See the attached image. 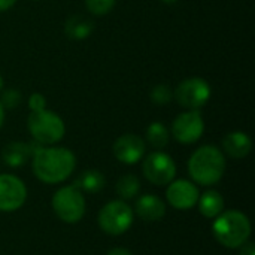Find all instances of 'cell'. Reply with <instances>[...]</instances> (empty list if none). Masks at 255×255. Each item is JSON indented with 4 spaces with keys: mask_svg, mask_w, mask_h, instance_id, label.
I'll use <instances>...</instances> for the list:
<instances>
[{
    "mask_svg": "<svg viewBox=\"0 0 255 255\" xmlns=\"http://www.w3.org/2000/svg\"><path fill=\"white\" fill-rule=\"evenodd\" d=\"M28 108L31 109V112H37V111H43L46 109V100L43 97V94L40 93H33L28 99Z\"/></svg>",
    "mask_w": 255,
    "mask_h": 255,
    "instance_id": "24",
    "label": "cell"
},
{
    "mask_svg": "<svg viewBox=\"0 0 255 255\" xmlns=\"http://www.w3.org/2000/svg\"><path fill=\"white\" fill-rule=\"evenodd\" d=\"M76 157L63 146L37 145L31 155V169L34 176L43 184L64 182L75 172Z\"/></svg>",
    "mask_w": 255,
    "mask_h": 255,
    "instance_id": "1",
    "label": "cell"
},
{
    "mask_svg": "<svg viewBox=\"0 0 255 255\" xmlns=\"http://www.w3.org/2000/svg\"><path fill=\"white\" fill-rule=\"evenodd\" d=\"M22 100V94L19 90H15V88H7L1 93V97H0V103L3 106V109H15L16 106H19Z\"/></svg>",
    "mask_w": 255,
    "mask_h": 255,
    "instance_id": "23",
    "label": "cell"
},
{
    "mask_svg": "<svg viewBox=\"0 0 255 255\" xmlns=\"http://www.w3.org/2000/svg\"><path fill=\"white\" fill-rule=\"evenodd\" d=\"M211 93L212 91L209 82L203 78L196 76L179 82V85L173 91V97L181 106L190 111H199L209 102Z\"/></svg>",
    "mask_w": 255,
    "mask_h": 255,
    "instance_id": "8",
    "label": "cell"
},
{
    "mask_svg": "<svg viewBox=\"0 0 255 255\" xmlns=\"http://www.w3.org/2000/svg\"><path fill=\"white\" fill-rule=\"evenodd\" d=\"M239 250H241V255H255V247L251 241L245 242Z\"/></svg>",
    "mask_w": 255,
    "mask_h": 255,
    "instance_id": "25",
    "label": "cell"
},
{
    "mask_svg": "<svg viewBox=\"0 0 255 255\" xmlns=\"http://www.w3.org/2000/svg\"><path fill=\"white\" fill-rule=\"evenodd\" d=\"M251 221L250 218L238 211H223L212 223V235L220 245L229 250H239L251 238Z\"/></svg>",
    "mask_w": 255,
    "mask_h": 255,
    "instance_id": "3",
    "label": "cell"
},
{
    "mask_svg": "<svg viewBox=\"0 0 255 255\" xmlns=\"http://www.w3.org/2000/svg\"><path fill=\"white\" fill-rule=\"evenodd\" d=\"M205 131V121L199 111H185L179 114L172 124L173 137L184 145L196 143Z\"/></svg>",
    "mask_w": 255,
    "mask_h": 255,
    "instance_id": "9",
    "label": "cell"
},
{
    "mask_svg": "<svg viewBox=\"0 0 255 255\" xmlns=\"http://www.w3.org/2000/svg\"><path fill=\"white\" fill-rule=\"evenodd\" d=\"M73 185L81 190L84 194L88 193V194H96L99 191H102L106 185V178L105 175L100 172V170H96V169H88V170H84L73 182Z\"/></svg>",
    "mask_w": 255,
    "mask_h": 255,
    "instance_id": "18",
    "label": "cell"
},
{
    "mask_svg": "<svg viewBox=\"0 0 255 255\" xmlns=\"http://www.w3.org/2000/svg\"><path fill=\"white\" fill-rule=\"evenodd\" d=\"M39 143H27V142H10L1 151V160L6 166L12 169L22 167L31 160V155Z\"/></svg>",
    "mask_w": 255,
    "mask_h": 255,
    "instance_id": "14",
    "label": "cell"
},
{
    "mask_svg": "<svg viewBox=\"0 0 255 255\" xmlns=\"http://www.w3.org/2000/svg\"><path fill=\"white\" fill-rule=\"evenodd\" d=\"M112 152L120 163L131 166L139 163L146 155V142L137 134L127 133L114 142Z\"/></svg>",
    "mask_w": 255,
    "mask_h": 255,
    "instance_id": "12",
    "label": "cell"
},
{
    "mask_svg": "<svg viewBox=\"0 0 255 255\" xmlns=\"http://www.w3.org/2000/svg\"><path fill=\"white\" fill-rule=\"evenodd\" d=\"M163 3H166V4H176L178 3V0H161Z\"/></svg>",
    "mask_w": 255,
    "mask_h": 255,
    "instance_id": "29",
    "label": "cell"
},
{
    "mask_svg": "<svg viewBox=\"0 0 255 255\" xmlns=\"http://www.w3.org/2000/svg\"><path fill=\"white\" fill-rule=\"evenodd\" d=\"M106 255H133V254H131V251H130V250H127V248H112V250H109V251H108V254Z\"/></svg>",
    "mask_w": 255,
    "mask_h": 255,
    "instance_id": "26",
    "label": "cell"
},
{
    "mask_svg": "<svg viewBox=\"0 0 255 255\" xmlns=\"http://www.w3.org/2000/svg\"><path fill=\"white\" fill-rule=\"evenodd\" d=\"M115 190H117V194L121 200H131L134 199L139 191H140V181L136 175L133 173H127V175H123L118 181H117V185H115Z\"/></svg>",
    "mask_w": 255,
    "mask_h": 255,
    "instance_id": "20",
    "label": "cell"
},
{
    "mask_svg": "<svg viewBox=\"0 0 255 255\" xmlns=\"http://www.w3.org/2000/svg\"><path fill=\"white\" fill-rule=\"evenodd\" d=\"M3 123H4V109H3V106H1V103H0V128H1V126H3Z\"/></svg>",
    "mask_w": 255,
    "mask_h": 255,
    "instance_id": "28",
    "label": "cell"
},
{
    "mask_svg": "<svg viewBox=\"0 0 255 255\" xmlns=\"http://www.w3.org/2000/svg\"><path fill=\"white\" fill-rule=\"evenodd\" d=\"M27 127L36 143L42 146H49L58 143L66 134L64 121L51 111L31 112L27 118Z\"/></svg>",
    "mask_w": 255,
    "mask_h": 255,
    "instance_id": "4",
    "label": "cell"
},
{
    "mask_svg": "<svg viewBox=\"0 0 255 255\" xmlns=\"http://www.w3.org/2000/svg\"><path fill=\"white\" fill-rule=\"evenodd\" d=\"M173 99V91L166 84H158L151 91V100L155 105H167Z\"/></svg>",
    "mask_w": 255,
    "mask_h": 255,
    "instance_id": "21",
    "label": "cell"
},
{
    "mask_svg": "<svg viewBox=\"0 0 255 255\" xmlns=\"http://www.w3.org/2000/svg\"><path fill=\"white\" fill-rule=\"evenodd\" d=\"M27 200V187L15 175L0 173V212H15Z\"/></svg>",
    "mask_w": 255,
    "mask_h": 255,
    "instance_id": "10",
    "label": "cell"
},
{
    "mask_svg": "<svg viewBox=\"0 0 255 255\" xmlns=\"http://www.w3.org/2000/svg\"><path fill=\"white\" fill-rule=\"evenodd\" d=\"M115 3H117V0H85V6H87L88 12H91L93 15L109 13L114 9Z\"/></svg>",
    "mask_w": 255,
    "mask_h": 255,
    "instance_id": "22",
    "label": "cell"
},
{
    "mask_svg": "<svg viewBox=\"0 0 255 255\" xmlns=\"http://www.w3.org/2000/svg\"><path fill=\"white\" fill-rule=\"evenodd\" d=\"M133 212L142 221L155 223L166 215V203L157 194H143L136 200Z\"/></svg>",
    "mask_w": 255,
    "mask_h": 255,
    "instance_id": "13",
    "label": "cell"
},
{
    "mask_svg": "<svg viewBox=\"0 0 255 255\" xmlns=\"http://www.w3.org/2000/svg\"><path fill=\"white\" fill-rule=\"evenodd\" d=\"M94 31V22L84 15H72L64 24V33L72 40H84Z\"/></svg>",
    "mask_w": 255,
    "mask_h": 255,
    "instance_id": "17",
    "label": "cell"
},
{
    "mask_svg": "<svg viewBox=\"0 0 255 255\" xmlns=\"http://www.w3.org/2000/svg\"><path fill=\"white\" fill-rule=\"evenodd\" d=\"M224 199L221 196V193H218L217 190H208L203 194L199 196L197 200V208L199 212L209 220H214L215 217H218L223 211H224Z\"/></svg>",
    "mask_w": 255,
    "mask_h": 255,
    "instance_id": "16",
    "label": "cell"
},
{
    "mask_svg": "<svg viewBox=\"0 0 255 255\" xmlns=\"http://www.w3.org/2000/svg\"><path fill=\"white\" fill-rule=\"evenodd\" d=\"M142 160H143V163H142L143 176L152 185L164 187V185H169L175 179V176H176L175 160L169 154L163 152L161 149L160 151L155 149V151L149 152Z\"/></svg>",
    "mask_w": 255,
    "mask_h": 255,
    "instance_id": "7",
    "label": "cell"
},
{
    "mask_svg": "<svg viewBox=\"0 0 255 255\" xmlns=\"http://www.w3.org/2000/svg\"><path fill=\"white\" fill-rule=\"evenodd\" d=\"M224 152L215 145L197 148L188 160V173L194 184L211 187L218 184L226 172Z\"/></svg>",
    "mask_w": 255,
    "mask_h": 255,
    "instance_id": "2",
    "label": "cell"
},
{
    "mask_svg": "<svg viewBox=\"0 0 255 255\" xmlns=\"http://www.w3.org/2000/svg\"><path fill=\"white\" fill-rule=\"evenodd\" d=\"M200 191L193 181L173 179L166 190L167 203L176 211H190L197 205Z\"/></svg>",
    "mask_w": 255,
    "mask_h": 255,
    "instance_id": "11",
    "label": "cell"
},
{
    "mask_svg": "<svg viewBox=\"0 0 255 255\" xmlns=\"http://www.w3.org/2000/svg\"><path fill=\"white\" fill-rule=\"evenodd\" d=\"M145 136H146V142L157 151L166 148L170 140L169 128L163 123H158V121H154L148 126Z\"/></svg>",
    "mask_w": 255,
    "mask_h": 255,
    "instance_id": "19",
    "label": "cell"
},
{
    "mask_svg": "<svg viewBox=\"0 0 255 255\" xmlns=\"http://www.w3.org/2000/svg\"><path fill=\"white\" fill-rule=\"evenodd\" d=\"M51 206L57 218L66 224L79 223L87 211L85 196L73 184L58 188L52 196Z\"/></svg>",
    "mask_w": 255,
    "mask_h": 255,
    "instance_id": "5",
    "label": "cell"
},
{
    "mask_svg": "<svg viewBox=\"0 0 255 255\" xmlns=\"http://www.w3.org/2000/svg\"><path fill=\"white\" fill-rule=\"evenodd\" d=\"M99 227L109 236H121L130 230L134 221V212L126 200H112L99 212Z\"/></svg>",
    "mask_w": 255,
    "mask_h": 255,
    "instance_id": "6",
    "label": "cell"
},
{
    "mask_svg": "<svg viewBox=\"0 0 255 255\" xmlns=\"http://www.w3.org/2000/svg\"><path fill=\"white\" fill-rule=\"evenodd\" d=\"M251 149L253 140L244 131H232L223 139V151L235 160L245 158L247 155H250Z\"/></svg>",
    "mask_w": 255,
    "mask_h": 255,
    "instance_id": "15",
    "label": "cell"
},
{
    "mask_svg": "<svg viewBox=\"0 0 255 255\" xmlns=\"http://www.w3.org/2000/svg\"><path fill=\"white\" fill-rule=\"evenodd\" d=\"M15 3H16V0H0V12L10 9Z\"/></svg>",
    "mask_w": 255,
    "mask_h": 255,
    "instance_id": "27",
    "label": "cell"
},
{
    "mask_svg": "<svg viewBox=\"0 0 255 255\" xmlns=\"http://www.w3.org/2000/svg\"><path fill=\"white\" fill-rule=\"evenodd\" d=\"M3 90V78H1V75H0V91Z\"/></svg>",
    "mask_w": 255,
    "mask_h": 255,
    "instance_id": "30",
    "label": "cell"
}]
</instances>
